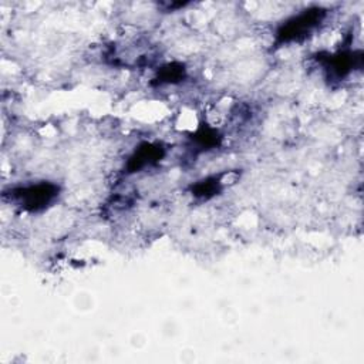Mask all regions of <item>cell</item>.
Returning <instances> with one entry per match:
<instances>
[{"label":"cell","instance_id":"obj_1","mask_svg":"<svg viewBox=\"0 0 364 364\" xmlns=\"http://www.w3.org/2000/svg\"><path fill=\"white\" fill-rule=\"evenodd\" d=\"M326 10L322 8H311L286 20L276 33V44H288L300 42L309 36L324 20Z\"/></svg>","mask_w":364,"mask_h":364},{"label":"cell","instance_id":"obj_2","mask_svg":"<svg viewBox=\"0 0 364 364\" xmlns=\"http://www.w3.org/2000/svg\"><path fill=\"white\" fill-rule=\"evenodd\" d=\"M59 195V187L51 182H39L15 188L10 191V202H15L24 211L39 212L46 209Z\"/></svg>","mask_w":364,"mask_h":364},{"label":"cell","instance_id":"obj_3","mask_svg":"<svg viewBox=\"0 0 364 364\" xmlns=\"http://www.w3.org/2000/svg\"><path fill=\"white\" fill-rule=\"evenodd\" d=\"M162 157H164V148L159 144L146 143L139 148H137V151L128 159L127 173L130 174L139 173L141 170H144V168L151 166L158 161H161Z\"/></svg>","mask_w":364,"mask_h":364},{"label":"cell","instance_id":"obj_4","mask_svg":"<svg viewBox=\"0 0 364 364\" xmlns=\"http://www.w3.org/2000/svg\"><path fill=\"white\" fill-rule=\"evenodd\" d=\"M360 64H361V53H358L356 58L354 53L342 51V53L334 54L333 58L329 60V69L338 78L346 77L353 70V67L360 66Z\"/></svg>","mask_w":364,"mask_h":364},{"label":"cell","instance_id":"obj_5","mask_svg":"<svg viewBox=\"0 0 364 364\" xmlns=\"http://www.w3.org/2000/svg\"><path fill=\"white\" fill-rule=\"evenodd\" d=\"M223 181L219 177H214V178H208L204 181H200L198 184H195L192 187V195L197 198H202V200H209L220 191Z\"/></svg>","mask_w":364,"mask_h":364},{"label":"cell","instance_id":"obj_6","mask_svg":"<svg viewBox=\"0 0 364 364\" xmlns=\"http://www.w3.org/2000/svg\"><path fill=\"white\" fill-rule=\"evenodd\" d=\"M185 67L180 63H171L164 66L155 77L158 84H175L185 78Z\"/></svg>","mask_w":364,"mask_h":364},{"label":"cell","instance_id":"obj_7","mask_svg":"<svg viewBox=\"0 0 364 364\" xmlns=\"http://www.w3.org/2000/svg\"><path fill=\"white\" fill-rule=\"evenodd\" d=\"M197 141L202 146V147H207V148H211V147H215L218 146L219 143V137H218V132L212 128H202L198 134H197Z\"/></svg>","mask_w":364,"mask_h":364}]
</instances>
